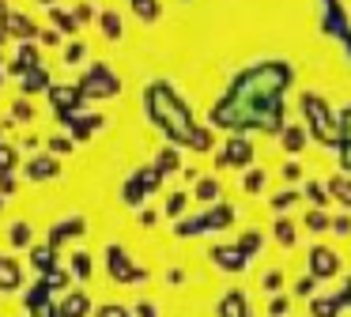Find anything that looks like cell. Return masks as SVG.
I'll return each mask as SVG.
<instances>
[{
  "label": "cell",
  "instance_id": "8992f818",
  "mask_svg": "<svg viewBox=\"0 0 351 317\" xmlns=\"http://www.w3.org/2000/svg\"><path fill=\"white\" fill-rule=\"evenodd\" d=\"M19 87H23V95H34V91H49V75L42 64L27 68L23 75H19Z\"/></svg>",
  "mask_w": 351,
  "mask_h": 317
},
{
  "label": "cell",
  "instance_id": "8fae6325",
  "mask_svg": "<svg viewBox=\"0 0 351 317\" xmlns=\"http://www.w3.org/2000/svg\"><path fill=\"white\" fill-rule=\"evenodd\" d=\"M12 170H16V148L0 143V174H12Z\"/></svg>",
  "mask_w": 351,
  "mask_h": 317
},
{
  "label": "cell",
  "instance_id": "ba28073f",
  "mask_svg": "<svg viewBox=\"0 0 351 317\" xmlns=\"http://www.w3.org/2000/svg\"><path fill=\"white\" fill-rule=\"evenodd\" d=\"M84 309H87L84 294H64V298H61V314L64 317H84Z\"/></svg>",
  "mask_w": 351,
  "mask_h": 317
},
{
  "label": "cell",
  "instance_id": "7402d4cb",
  "mask_svg": "<svg viewBox=\"0 0 351 317\" xmlns=\"http://www.w3.org/2000/svg\"><path fill=\"white\" fill-rule=\"evenodd\" d=\"M0 208H4V196H0Z\"/></svg>",
  "mask_w": 351,
  "mask_h": 317
},
{
  "label": "cell",
  "instance_id": "5b68a950",
  "mask_svg": "<svg viewBox=\"0 0 351 317\" xmlns=\"http://www.w3.org/2000/svg\"><path fill=\"white\" fill-rule=\"evenodd\" d=\"M19 283H23V268L0 253V291H19Z\"/></svg>",
  "mask_w": 351,
  "mask_h": 317
},
{
  "label": "cell",
  "instance_id": "ac0fdd59",
  "mask_svg": "<svg viewBox=\"0 0 351 317\" xmlns=\"http://www.w3.org/2000/svg\"><path fill=\"white\" fill-rule=\"evenodd\" d=\"M84 57V45H69V53H64V60H80Z\"/></svg>",
  "mask_w": 351,
  "mask_h": 317
},
{
  "label": "cell",
  "instance_id": "277c9868",
  "mask_svg": "<svg viewBox=\"0 0 351 317\" xmlns=\"http://www.w3.org/2000/svg\"><path fill=\"white\" fill-rule=\"evenodd\" d=\"M23 174L31 181H46V178H57V174H61V163H57L53 155H38V158H31V163L23 166Z\"/></svg>",
  "mask_w": 351,
  "mask_h": 317
},
{
  "label": "cell",
  "instance_id": "2e32d148",
  "mask_svg": "<svg viewBox=\"0 0 351 317\" xmlns=\"http://www.w3.org/2000/svg\"><path fill=\"white\" fill-rule=\"evenodd\" d=\"M38 38H42L46 45H61V34H57V30H46V34H38Z\"/></svg>",
  "mask_w": 351,
  "mask_h": 317
},
{
  "label": "cell",
  "instance_id": "9c48e42d",
  "mask_svg": "<svg viewBox=\"0 0 351 317\" xmlns=\"http://www.w3.org/2000/svg\"><path fill=\"white\" fill-rule=\"evenodd\" d=\"M31 238H34V231H31V223H27V219H16V223H12V246H31Z\"/></svg>",
  "mask_w": 351,
  "mask_h": 317
},
{
  "label": "cell",
  "instance_id": "44dd1931",
  "mask_svg": "<svg viewBox=\"0 0 351 317\" xmlns=\"http://www.w3.org/2000/svg\"><path fill=\"white\" fill-rule=\"evenodd\" d=\"M4 12H8V0H0V15H4Z\"/></svg>",
  "mask_w": 351,
  "mask_h": 317
},
{
  "label": "cell",
  "instance_id": "7a4b0ae2",
  "mask_svg": "<svg viewBox=\"0 0 351 317\" xmlns=\"http://www.w3.org/2000/svg\"><path fill=\"white\" fill-rule=\"evenodd\" d=\"M0 30H4V34H16V38H38L34 19H27V15L16 12V8H8V12L0 15Z\"/></svg>",
  "mask_w": 351,
  "mask_h": 317
},
{
  "label": "cell",
  "instance_id": "30bf717a",
  "mask_svg": "<svg viewBox=\"0 0 351 317\" xmlns=\"http://www.w3.org/2000/svg\"><path fill=\"white\" fill-rule=\"evenodd\" d=\"M34 253V268L46 276V272H53V246H38V249H31Z\"/></svg>",
  "mask_w": 351,
  "mask_h": 317
},
{
  "label": "cell",
  "instance_id": "6da1fadb",
  "mask_svg": "<svg viewBox=\"0 0 351 317\" xmlns=\"http://www.w3.org/2000/svg\"><path fill=\"white\" fill-rule=\"evenodd\" d=\"M49 102H53V113H57V117H69V113L80 110V102H84V91H80V87H49Z\"/></svg>",
  "mask_w": 351,
  "mask_h": 317
},
{
  "label": "cell",
  "instance_id": "5bb4252c",
  "mask_svg": "<svg viewBox=\"0 0 351 317\" xmlns=\"http://www.w3.org/2000/svg\"><path fill=\"white\" fill-rule=\"evenodd\" d=\"M102 27H106V34H110V38H117V34H121V23H117V15H114V12H106V15H102Z\"/></svg>",
  "mask_w": 351,
  "mask_h": 317
},
{
  "label": "cell",
  "instance_id": "7c38bea8",
  "mask_svg": "<svg viewBox=\"0 0 351 317\" xmlns=\"http://www.w3.org/2000/svg\"><path fill=\"white\" fill-rule=\"evenodd\" d=\"M49 19H53L57 30H76V19H72V15H64L61 8H49Z\"/></svg>",
  "mask_w": 351,
  "mask_h": 317
},
{
  "label": "cell",
  "instance_id": "4fadbf2b",
  "mask_svg": "<svg viewBox=\"0 0 351 317\" xmlns=\"http://www.w3.org/2000/svg\"><path fill=\"white\" fill-rule=\"evenodd\" d=\"M12 117H16V121H31V117H34V106L27 102V98H19L16 110H12Z\"/></svg>",
  "mask_w": 351,
  "mask_h": 317
},
{
  "label": "cell",
  "instance_id": "52a82bcc",
  "mask_svg": "<svg viewBox=\"0 0 351 317\" xmlns=\"http://www.w3.org/2000/svg\"><path fill=\"white\" fill-rule=\"evenodd\" d=\"M80 231H84V219H69V223H57L53 226V234H49V246H61V242L64 238H72V234H80Z\"/></svg>",
  "mask_w": 351,
  "mask_h": 317
},
{
  "label": "cell",
  "instance_id": "603a6c76",
  "mask_svg": "<svg viewBox=\"0 0 351 317\" xmlns=\"http://www.w3.org/2000/svg\"><path fill=\"white\" fill-rule=\"evenodd\" d=\"M0 83H4V72H0Z\"/></svg>",
  "mask_w": 351,
  "mask_h": 317
},
{
  "label": "cell",
  "instance_id": "3957f363",
  "mask_svg": "<svg viewBox=\"0 0 351 317\" xmlns=\"http://www.w3.org/2000/svg\"><path fill=\"white\" fill-rule=\"evenodd\" d=\"M80 91H84V95H110V91H117V83L114 80H110V75H106V68H91V72H87L84 75V83H80Z\"/></svg>",
  "mask_w": 351,
  "mask_h": 317
},
{
  "label": "cell",
  "instance_id": "ffe728a7",
  "mask_svg": "<svg viewBox=\"0 0 351 317\" xmlns=\"http://www.w3.org/2000/svg\"><path fill=\"white\" fill-rule=\"evenodd\" d=\"M87 15H91V4H80V8H76V23H84Z\"/></svg>",
  "mask_w": 351,
  "mask_h": 317
},
{
  "label": "cell",
  "instance_id": "d6986e66",
  "mask_svg": "<svg viewBox=\"0 0 351 317\" xmlns=\"http://www.w3.org/2000/svg\"><path fill=\"white\" fill-rule=\"evenodd\" d=\"M99 317H125V309H117V306H106V309H99Z\"/></svg>",
  "mask_w": 351,
  "mask_h": 317
},
{
  "label": "cell",
  "instance_id": "9a60e30c",
  "mask_svg": "<svg viewBox=\"0 0 351 317\" xmlns=\"http://www.w3.org/2000/svg\"><path fill=\"white\" fill-rule=\"evenodd\" d=\"M76 276H91V261H87L84 253L76 257Z\"/></svg>",
  "mask_w": 351,
  "mask_h": 317
},
{
  "label": "cell",
  "instance_id": "e0dca14e",
  "mask_svg": "<svg viewBox=\"0 0 351 317\" xmlns=\"http://www.w3.org/2000/svg\"><path fill=\"white\" fill-rule=\"evenodd\" d=\"M49 148L53 151H72V140H61V136H57V140H49Z\"/></svg>",
  "mask_w": 351,
  "mask_h": 317
}]
</instances>
